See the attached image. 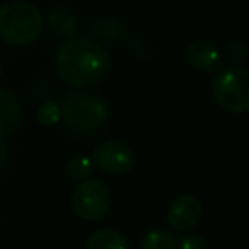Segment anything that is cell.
<instances>
[{
    "label": "cell",
    "mask_w": 249,
    "mask_h": 249,
    "mask_svg": "<svg viewBox=\"0 0 249 249\" xmlns=\"http://www.w3.org/2000/svg\"><path fill=\"white\" fill-rule=\"evenodd\" d=\"M203 217V205L195 195H181L167 210V224L174 231L186 232L193 229Z\"/></svg>",
    "instance_id": "52a82bcc"
},
{
    "label": "cell",
    "mask_w": 249,
    "mask_h": 249,
    "mask_svg": "<svg viewBox=\"0 0 249 249\" xmlns=\"http://www.w3.org/2000/svg\"><path fill=\"white\" fill-rule=\"evenodd\" d=\"M139 249H178L176 237L173 232L166 231V229H156L143 235Z\"/></svg>",
    "instance_id": "7c38bea8"
},
{
    "label": "cell",
    "mask_w": 249,
    "mask_h": 249,
    "mask_svg": "<svg viewBox=\"0 0 249 249\" xmlns=\"http://www.w3.org/2000/svg\"><path fill=\"white\" fill-rule=\"evenodd\" d=\"M215 103L231 114H244L249 109V72L244 67L224 69L212 82Z\"/></svg>",
    "instance_id": "277c9868"
},
{
    "label": "cell",
    "mask_w": 249,
    "mask_h": 249,
    "mask_svg": "<svg viewBox=\"0 0 249 249\" xmlns=\"http://www.w3.org/2000/svg\"><path fill=\"white\" fill-rule=\"evenodd\" d=\"M60 120L72 135L89 139L104 130L109 121V107L96 94L75 90L63 97L60 104Z\"/></svg>",
    "instance_id": "7a4b0ae2"
},
{
    "label": "cell",
    "mask_w": 249,
    "mask_h": 249,
    "mask_svg": "<svg viewBox=\"0 0 249 249\" xmlns=\"http://www.w3.org/2000/svg\"><path fill=\"white\" fill-rule=\"evenodd\" d=\"M9 159V145H7V140L4 137H0V167L5 166Z\"/></svg>",
    "instance_id": "e0dca14e"
},
{
    "label": "cell",
    "mask_w": 249,
    "mask_h": 249,
    "mask_svg": "<svg viewBox=\"0 0 249 249\" xmlns=\"http://www.w3.org/2000/svg\"><path fill=\"white\" fill-rule=\"evenodd\" d=\"M86 249H130V244L120 231L99 229L87 237Z\"/></svg>",
    "instance_id": "8fae6325"
},
{
    "label": "cell",
    "mask_w": 249,
    "mask_h": 249,
    "mask_svg": "<svg viewBox=\"0 0 249 249\" xmlns=\"http://www.w3.org/2000/svg\"><path fill=\"white\" fill-rule=\"evenodd\" d=\"M46 22L52 33L58 36H73L79 31V19L72 11L65 7H55L48 12Z\"/></svg>",
    "instance_id": "30bf717a"
},
{
    "label": "cell",
    "mask_w": 249,
    "mask_h": 249,
    "mask_svg": "<svg viewBox=\"0 0 249 249\" xmlns=\"http://www.w3.org/2000/svg\"><path fill=\"white\" fill-rule=\"evenodd\" d=\"M107 50L90 38H73L63 43L55 55L60 79L73 87L94 86L109 72Z\"/></svg>",
    "instance_id": "6da1fadb"
},
{
    "label": "cell",
    "mask_w": 249,
    "mask_h": 249,
    "mask_svg": "<svg viewBox=\"0 0 249 249\" xmlns=\"http://www.w3.org/2000/svg\"><path fill=\"white\" fill-rule=\"evenodd\" d=\"M92 162L99 171L111 176H121L132 171L135 166V154L121 140H106L94 150Z\"/></svg>",
    "instance_id": "8992f818"
},
{
    "label": "cell",
    "mask_w": 249,
    "mask_h": 249,
    "mask_svg": "<svg viewBox=\"0 0 249 249\" xmlns=\"http://www.w3.org/2000/svg\"><path fill=\"white\" fill-rule=\"evenodd\" d=\"M22 118L21 101L7 89H0V137L12 133Z\"/></svg>",
    "instance_id": "9c48e42d"
},
{
    "label": "cell",
    "mask_w": 249,
    "mask_h": 249,
    "mask_svg": "<svg viewBox=\"0 0 249 249\" xmlns=\"http://www.w3.org/2000/svg\"><path fill=\"white\" fill-rule=\"evenodd\" d=\"M184 58L186 63L200 73H210L220 67L222 55L218 48L213 43L207 41V39H196L188 45L186 52H184Z\"/></svg>",
    "instance_id": "ba28073f"
},
{
    "label": "cell",
    "mask_w": 249,
    "mask_h": 249,
    "mask_svg": "<svg viewBox=\"0 0 249 249\" xmlns=\"http://www.w3.org/2000/svg\"><path fill=\"white\" fill-rule=\"evenodd\" d=\"M178 249H207L208 242L201 234L196 232H184L179 239H176Z\"/></svg>",
    "instance_id": "2e32d148"
},
{
    "label": "cell",
    "mask_w": 249,
    "mask_h": 249,
    "mask_svg": "<svg viewBox=\"0 0 249 249\" xmlns=\"http://www.w3.org/2000/svg\"><path fill=\"white\" fill-rule=\"evenodd\" d=\"M38 121L43 126H53L60 121V106L55 101H46L38 109Z\"/></svg>",
    "instance_id": "9a60e30c"
},
{
    "label": "cell",
    "mask_w": 249,
    "mask_h": 249,
    "mask_svg": "<svg viewBox=\"0 0 249 249\" xmlns=\"http://www.w3.org/2000/svg\"><path fill=\"white\" fill-rule=\"evenodd\" d=\"M67 176L73 181H86L87 178L92 174L94 162L90 157L87 156H73L72 159L67 162Z\"/></svg>",
    "instance_id": "4fadbf2b"
},
{
    "label": "cell",
    "mask_w": 249,
    "mask_h": 249,
    "mask_svg": "<svg viewBox=\"0 0 249 249\" xmlns=\"http://www.w3.org/2000/svg\"><path fill=\"white\" fill-rule=\"evenodd\" d=\"M2 75H4V67H2V62H0V79H2Z\"/></svg>",
    "instance_id": "ac0fdd59"
},
{
    "label": "cell",
    "mask_w": 249,
    "mask_h": 249,
    "mask_svg": "<svg viewBox=\"0 0 249 249\" xmlns=\"http://www.w3.org/2000/svg\"><path fill=\"white\" fill-rule=\"evenodd\" d=\"M246 58V46L244 43L237 41H231L225 48V63H227V69H239L242 67V62Z\"/></svg>",
    "instance_id": "5bb4252c"
},
{
    "label": "cell",
    "mask_w": 249,
    "mask_h": 249,
    "mask_svg": "<svg viewBox=\"0 0 249 249\" xmlns=\"http://www.w3.org/2000/svg\"><path fill=\"white\" fill-rule=\"evenodd\" d=\"M45 28L41 11L28 0H12L0 7V38L14 46H28Z\"/></svg>",
    "instance_id": "3957f363"
},
{
    "label": "cell",
    "mask_w": 249,
    "mask_h": 249,
    "mask_svg": "<svg viewBox=\"0 0 249 249\" xmlns=\"http://www.w3.org/2000/svg\"><path fill=\"white\" fill-rule=\"evenodd\" d=\"M70 203L82 220H99L111 208V191L103 181L86 179L73 190Z\"/></svg>",
    "instance_id": "5b68a950"
}]
</instances>
